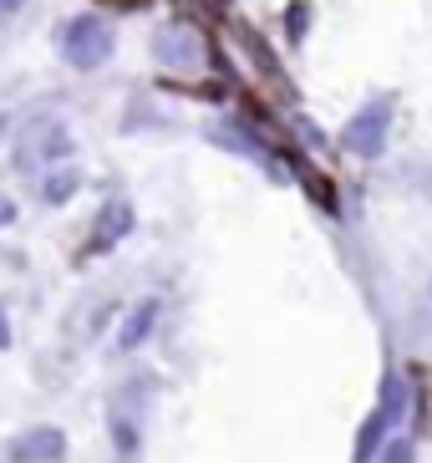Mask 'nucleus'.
<instances>
[{
	"instance_id": "1",
	"label": "nucleus",
	"mask_w": 432,
	"mask_h": 463,
	"mask_svg": "<svg viewBox=\"0 0 432 463\" xmlns=\"http://www.w3.org/2000/svg\"><path fill=\"white\" fill-rule=\"evenodd\" d=\"M56 52H61L67 67L92 71L112 56V26L102 21V15H71L67 26L56 31Z\"/></svg>"
},
{
	"instance_id": "2",
	"label": "nucleus",
	"mask_w": 432,
	"mask_h": 463,
	"mask_svg": "<svg viewBox=\"0 0 432 463\" xmlns=\"http://www.w3.org/2000/svg\"><path fill=\"white\" fill-rule=\"evenodd\" d=\"M67 153H71V128L61 118H36V123H26L21 137H15V168L21 174H36V168L56 164Z\"/></svg>"
},
{
	"instance_id": "3",
	"label": "nucleus",
	"mask_w": 432,
	"mask_h": 463,
	"mask_svg": "<svg viewBox=\"0 0 432 463\" xmlns=\"http://www.w3.org/2000/svg\"><path fill=\"white\" fill-rule=\"evenodd\" d=\"M387 123H392V97H371L352 123H346V148L377 158V153L387 148Z\"/></svg>"
},
{
	"instance_id": "4",
	"label": "nucleus",
	"mask_w": 432,
	"mask_h": 463,
	"mask_svg": "<svg viewBox=\"0 0 432 463\" xmlns=\"http://www.w3.org/2000/svg\"><path fill=\"white\" fill-rule=\"evenodd\" d=\"M153 52H158L163 67L189 71V67H203L209 46H203V36H199L193 26H183V21H178V26H163V31H158V46H153Z\"/></svg>"
},
{
	"instance_id": "5",
	"label": "nucleus",
	"mask_w": 432,
	"mask_h": 463,
	"mask_svg": "<svg viewBox=\"0 0 432 463\" xmlns=\"http://www.w3.org/2000/svg\"><path fill=\"white\" fill-rule=\"evenodd\" d=\"M127 230H133V204L127 199H108L102 214L92 219V245H87V255H108L112 245L127 240Z\"/></svg>"
},
{
	"instance_id": "6",
	"label": "nucleus",
	"mask_w": 432,
	"mask_h": 463,
	"mask_svg": "<svg viewBox=\"0 0 432 463\" xmlns=\"http://www.w3.org/2000/svg\"><path fill=\"white\" fill-rule=\"evenodd\" d=\"M61 453H67L61 428H31V433L15 438V458L21 463H61Z\"/></svg>"
},
{
	"instance_id": "7",
	"label": "nucleus",
	"mask_w": 432,
	"mask_h": 463,
	"mask_svg": "<svg viewBox=\"0 0 432 463\" xmlns=\"http://www.w3.org/2000/svg\"><path fill=\"white\" fill-rule=\"evenodd\" d=\"M153 321H158V300H143V306L127 316V326L117 331V346H122V352L143 346V341H148V331H153Z\"/></svg>"
},
{
	"instance_id": "8",
	"label": "nucleus",
	"mask_w": 432,
	"mask_h": 463,
	"mask_svg": "<svg viewBox=\"0 0 432 463\" xmlns=\"http://www.w3.org/2000/svg\"><path fill=\"white\" fill-rule=\"evenodd\" d=\"M296 174H300V184H305V194H311L315 204H321L325 214H336V189H331V178H321L311 164H296Z\"/></svg>"
},
{
	"instance_id": "9",
	"label": "nucleus",
	"mask_w": 432,
	"mask_h": 463,
	"mask_svg": "<svg viewBox=\"0 0 432 463\" xmlns=\"http://www.w3.org/2000/svg\"><path fill=\"white\" fill-rule=\"evenodd\" d=\"M77 184H81L77 168H56V174L46 178V189H41V194H46V204H67L71 194H77Z\"/></svg>"
},
{
	"instance_id": "10",
	"label": "nucleus",
	"mask_w": 432,
	"mask_h": 463,
	"mask_svg": "<svg viewBox=\"0 0 432 463\" xmlns=\"http://www.w3.org/2000/svg\"><path fill=\"white\" fill-rule=\"evenodd\" d=\"M387 428H392V418H387V412H371V422H366V428H362V443H356V458H371V453H377V443H381V433H387Z\"/></svg>"
},
{
	"instance_id": "11",
	"label": "nucleus",
	"mask_w": 432,
	"mask_h": 463,
	"mask_svg": "<svg viewBox=\"0 0 432 463\" xmlns=\"http://www.w3.org/2000/svg\"><path fill=\"white\" fill-rule=\"evenodd\" d=\"M239 42H244V52L255 56V67L265 71V77H280V61H275V56H270V46L259 42V36H255V31H249V26L239 31Z\"/></svg>"
},
{
	"instance_id": "12",
	"label": "nucleus",
	"mask_w": 432,
	"mask_h": 463,
	"mask_svg": "<svg viewBox=\"0 0 432 463\" xmlns=\"http://www.w3.org/2000/svg\"><path fill=\"white\" fill-rule=\"evenodd\" d=\"M112 438H117V449H122V453H133V449H137V428H133L127 418H112Z\"/></svg>"
},
{
	"instance_id": "13",
	"label": "nucleus",
	"mask_w": 432,
	"mask_h": 463,
	"mask_svg": "<svg viewBox=\"0 0 432 463\" xmlns=\"http://www.w3.org/2000/svg\"><path fill=\"white\" fill-rule=\"evenodd\" d=\"M305 26H311V5H305V0H296V5H290V36H305Z\"/></svg>"
},
{
	"instance_id": "14",
	"label": "nucleus",
	"mask_w": 432,
	"mask_h": 463,
	"mask_svg": "<svg viewBox=\"0 0 432 463\" xmlns=\"http://www.w3.org/2000/svg\"><path fill=\"white\" fill-rule=\"evenodd\" d=\"M387 463H412V443H402V438H397L392 449H387Z\"/></svg>"
},
{
	"instance_id": "15",
	"label": "nucleus",
	"mask_w": 432,
	"mask_h": 463,
	"mask_svg": "<svg viewBox=\"0 0 432 463\" xmlns=\"http://www.w3.org/2000/svg\"><path fill=\"white\" fill-rule=\"evenodd\" d=\"M11 346V326H5V311H0V352Z\"/></svg>"
},
{
	"instance_id": "16",
	"label": "nucleus",
	"mask_w": 432,
	"mask_h": 463,
	"mask_svg": "<svg viewBox=\"0 0 432 463\" xmlns=\"http://www.w3.org/2000/svg\"><path fill=\"white\" fill-rule=\"evenodd\" d=\"M122 11H143V5H153V0H117Z\"/></svg>"
},
{
	"instance_id": "17",
	"label": "nucleus",
	"mask_w": 432,
	"mask_h": 463,
	"mask_svg": "<svg viewBox=\"0 0 432 463\" xmlns=\"http://www.w3.org/2000/svg\"><path fill=\"white\" fill-rule=\"evenodd\" d=\"M15 5H21V0H0V11H15Z\"/></svg>"
}]
</instances>
